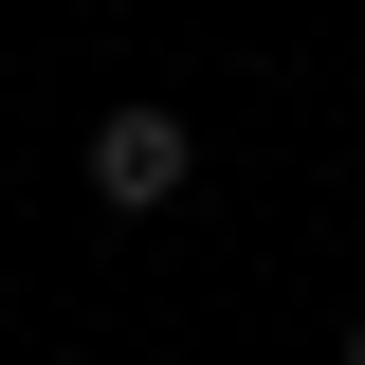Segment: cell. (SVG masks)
Here are the masks:
<instances>
[{
    "label": "cell",
    "instance_id": "obj_1",
    "mask_svg": "<svg viewBox=\"0 0 365 365\" xmlns=\"http://www.w3.org/2000/svg\"><path fill=\"white\" fill-rule=\"evenodd\" d=\"M182 182H201V128H182L165 91H128V110H91V201H110V220H165Z\"/></svg>",
    "mask_w": 365,
    "mask_h": 365
},
{
    "label": "cell",
    "instance_id": "obj_2",
    "mask_svg": "<svg viewBox=\"0 0 365 365\" xmlns=\"http://www.w3.org/2000/svg\"><path fill=\"white\" fill-rule=\"evenodd\" d=\"M347 365H365V311H347Z\"/></svg>",
    "mask_w": 365,
    "mask_h": 365
}]
</instances>
